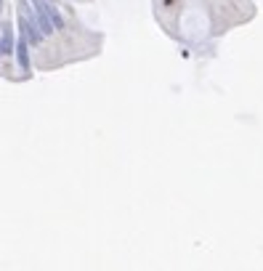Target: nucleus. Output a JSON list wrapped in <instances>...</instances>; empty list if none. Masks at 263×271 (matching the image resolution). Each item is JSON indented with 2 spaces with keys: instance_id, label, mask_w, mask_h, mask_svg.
<instances>
[{
  "instance_id": "1",
  "label": "nucleus",
  "mask_w": 263,
  "mask_h": 271,
  "mask_svg": "<svg viewBox=\"0 0 263 271\" xmlns=\"http://www.w3.org/2000/svg\"><path fill=\"white\" fill-rule=\"evenodd\" d=\"M14 51H16V61H19V69H21V72H30V51H27V37H24V35L19 37V43L14 45Z\"/></svg>"
},
{
  "instance_id": "5",
  "label": "nucleus",
  "mask_w": 263,
  "mask_h": 271,
  "mask_svg": "<svg viewBox=\"0 0 263 271\" xmlns=\"http://www.w3.org/2000/svg\"><path fill=\"white\" fill-rule=\"evenodd\" d=\"M51 3H53V0H51Z\"/></svg>"
},
{
  "instance_id": "3",
  "label": "nucleus",
  "mask_w": 263,
  "mask_h": 271,
  "mask_svg": "<svg viewBox=\"0 0 263 271\" xmlns=\"http://www.w3.org/2000/svg\"><path fill=\"white\" fill-rule=\"evenodd\" d=\"M14 51V40H11V30L8 27H3V35H0V56L11 53Z\"/></svg>"
},
{
  "instance_id": "2",
  "label": "nucleus",
  "mask_w": 263,
  "mask_h": 271,
  "mask_svg": "<svg viewBox=\"0 0 263 271\" xmlns=\"http://www.w3.org/2000/svg\"><path fill=\"white\" fill-rule=\"evenodd\" d=\"M35 24H37V30H40L43 37L53 32V24H51V19H48V14L43 8H35Z\"/></svg>"
},
{
  "instance_id": "4",
  "label": "nucleus",
  "mask_w": 263,
  "mask_h": 271,
  "mask_svg": "<svg viewBox=\"0 0 263 271\" xmlns=\"http://www.w3.org/2000/svg\"><path fill=\"white\" fill-rule=\"evenodd\" d=\"M0 5H3V0H0Z\"/></svg>"
}]
</instances>
